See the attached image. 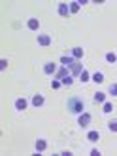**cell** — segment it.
Listing matches in <instances>:
<instances>
[{"mask_svg":"<svg viewBox=\"0 0 117 156\" xmlns=\"http://www.w3.org/2000/svg\"><path fill=\"white\" fill-rule=\"evenodd\" d=\"M66 107H68V111L72 112V114H81L83 108H85L81 97H70V99L66 101Z\"/></svg>","mask_w":117,"mask_h":156,"instance_id":"cell-1","label":"cell"},{"mask_svg":"<svg viewBox=\"0 0 117 156\" xmlns=\"http://www.w3.org/2000/svg\"><path fill=\"white\" fill-rule=\"evenodd\" d=\"M68 71H70V74H72V76H80V74L85 71V69H83V63H80V61L76 59L74 63L68 67Z\"/></svg>","mask_w":117,"mask_h":156,"instance_id":"cell-2","label":"cell"},{"mask_svg":"<svg viewBox=\"0 0 117 156\" xmlns=\"http://www.w3.org/2000/svg\"><path fill=\"white\" fill-rule=\"evenodd\" d=\"M91 120H93V116L89 112H81L80 118H77V124H80V128H87L89 124H91Z\"/></svg>","mask_w":117,"mask_h":156,"instance_id":"cell-3","label":"cell"},{"mask_svg":"<svg viewBox=\"0 0 117 156\" xmlns=\"http://www.w3.org/2000/svg\"><path fill=\"white\" fill-rule=\"evenodd\" d=\"M36 40H38V44H40V46H44V48H47V46L51 44V38L47 36V34H38V38H36Z\"/></svg>","mask_w":117,"mask_h":156,"instance_id":"cell-4","label":"cell"},{"mask_svg":"<svg viewBox=\"0 0 117 156\" xmlns=\"http://www.w3.org/2000/svg\"><path fill=\"white\" fill-rule=\"evenodd\" d=\"M44 103H45V99H44V95H42V93H36V95L32 97V105H34L36 108L44 107Z\"/></svg>","mask_w":117,"mask_h":156,"instance_id":"cell-5","label":"cell"},{"mask_svg":"<svg viewBox=\"0 0 117 156\" xmlns=\"http://www.w3.org/2000/svg\"><path fill=\"white\" fill-rule=\"evenodd\" d=\"M27 107H28V101L25 97H19L17 101H15V108H17V111H25Z\"/></svg>","mask_w":117,"mask_h":156,"instance_id":"cell-6","label":"cell"},{"mask_svg":"<svg viewBox=\"0 0 117 156\" xmlns=\"http://www.w3.org/2000/svg\"><path fill=\"white\" fill-rule=\"evenodd\" d=\"M68 74H70L68 67H64V65H62V67H59V69H57V80H62V78H66Z\"/></svg>","mask_w":117,"mask_h":156,"instance_id":"cell-7","label":"cell"},{"mask_svg":"<svg viewBox=\"0 0 117 156\" xmlns=\"http://www.w3.org/2000/svg\"><path fill=\"white\" fill-rule=\"evenodd\" d=\"M44 73H45V74L57 73V63H51V61H49V63H45V65H44Z\"/></svg>","mask_w":117,"mask_h":156,"instance_id":"cell-8","label":"cell"},{"mask_svg":"<svg viewBox=\"0 0 117 156\" xmlns=\"http://www.w3.org/2000/svg\"><path fill=\"white\" fill-rule=\"evenodd\" d=\"M34 147H36V152H44L47 149V141H45V139H38Z\"/></svg>","mask_w":117,"mask_h":156,"instance_id":"cell-9","label":"cell"},{"mask_svg":"<svg viewBox=\"0 0 117 156\" xmlns=\"http://www.w3.org/2000/svg\"><path fill=\"white\" fill-rule=\"evenodd\" d=\"M57 10H59V15H60V17H66V15L70 13V8H68V4H59V8H57Z\"/></svg>","mask_w":117,"mask_h":156,"instance_id":"cell-10","label":"cell"},{"mask_svg":"<svg viewBox=\"0 0 117 156\" xmlns=\"http://www.w3.org/2000/svg\"><path fill=\"white\" fill-rule=\"evenodd\" d=\"M93 101H95V103H106V93L96 91L95 95H93Z\"/></svg>","mask_w":117,"mask_h":156,"instance_id":"cell-11","label":"cell"},{"mask_svg":"<svg viewBox=\"0 0 117 156\" xmlns=\"http://www.w3.org/2000/svg\"><path fill=\"white\" fill-rule=\"evenodd\" d=\"M27 25H28V29L38 30V29H40V21H38L36 17H32V19H28V23H27Z\"/></svg>","mask_w":117,"mask_h":156,"instance_id":"cell-12","label":"cell"},{"mask_svg":"<svg viewBox=\"0 0 117 156\" xmlns=\"http://www.w3.org/2000/svg\"><path fill=\"white\" fill-rule=\"evenodd\" d=\"M74 61H76L74 57H68V55H62V57H60V65H64V67H70V65H72V63H74Z\"/></svg>","mask_w":117,"mask_h":156,"instance_id":"cell-13","label":"cell"},{"mask_svg":"<svg viewBox=\"0 0 117 156\" xmlns=\"http://www.w3.org/2000/svg\"><path fill=\"white\" fill-rule=\"evenodd\" d=\"M80 80H81V82H83V84H87V82H89V80H93V76H91V74H89V71H83V73H81V74H80Z\"/></svg>","mask_w":117,"mask_h":156,"instance_id":"cell-14","label":"cell"},{"mask_svg":"<svg viewBox=\"0 0 117 156\" xmlns=\"http://www.w3.org/2000/svg\"><path fill=\"white\" fill-rule=\"evenodd\" d=\"M87 139H89V141H93V143H96L98 139H100L98 131H89V133H87Z\"/></svg>","mask_w":117,"mask_h":156,"instance_id":"cell-15","label":"cell"},{"mask_svg":"<svg viewBox=\"0 0 117 156\" xmlns=\"http://www.w3.org/2000/svg\"><path fill=\"white\" fill-rule=\"evenodd\" d=\"M72 55H74V59H81L83 57V48H74Z\"/></svg>","mask_w":117,"mask_h":156,"instance_id":"cell-16","label":"cell"},{"mask_svg":"<svg viewBox=\"0 0 117 156\" xmlns=\"http://www.w3.org/2000/svg\"><path fill=\"white\" fill-rule=\"evenodd\" d=\"M68 8H70V13H77V12H80V4H77V0H76V2H70Z\"/></svg>","mask_w":117,"mask_h":156,"instance_id":"cell-17","label":"cell"},{"mask_svg":"<svg viewBox=\"0 0 117 156\" xmlns=\"http://www.w3.org/2000/svg\"><path fill=\"white\" fill-rule=\"evenodd\" d=\"M106 61H108V63H117V55L113 51H108L106 53Z\"/></svg>","mask_w":117,"mask_h":156,"instance_id":"cell-18","label":"cell"},{"mask_svg":"<svg viewBox=\"0 0 117 156\" xmlns=\"http://www.w3.org/2000/svg\"><path fill=\"white\" fill-rule=\"evenodd\" d=\"M74 78H76V76H72V74H68L66 78H62L60 82H62V86H72V84H74Z\"/></svg>","mask_w":117,"mask_h":156,"instance_id":"cell-19","label":"cell"},{"mask_svg":"<svg viewBox=\"0 0 117 156\" xmlns=\"http://www.w3.org/2000/svg\"><path fill=\"white\" fill-rule=\"evenodd\" d=\"M108 93H110V95H113V97H117V84H110Z\"/></svg>","mask_w":117,"mask_h":156,"instance_id":"cell-20","label":"cell"},{"mask_svg":"<svg viewBox=\"0 0 117 156\" xmlns=\"http://www.w3.org/2000/svg\"><path fill=\"white\" fill-rule=\"evenodd\" d=\"M93 80H95L96 84H102V82H104V74H102V73H96L95 76H93Z\"/></svg>","mask_w":117,"mask_h":156,"instance_id":"cell-21","label":"cell"},{"mask_svg":"<svg viewBox=\"0 0 117 156\" xmlns=\"http://www.w3.org/2000/svg\"><path fill=\"white\" fill-rule=\"evenodd\" d=\"M108 128H110V131H117V118L108 122Z\"/></svg>","mask_w":117,"mask_h":156,"instance_id":"cell-22","label":"cell"},{"mask_svg":"<svg viewBox=\"0 0 117 156\" xmlns=\"http://www.w3.org/2000/svg\"><path fill=\"white\" fill-rule=\"evenodd\" d=\"M102 111H104L106 114H110V112L113 111V105H112V103H108V101H106V103H104V108H102Z\"/></svg>","mask_w":117,"mask_h":156,"instance_id":"cell-23","label":"cell"},{"mask_svg":"<svg viewBox=\"0 0 117 156\" xmlns=\"http://www.w3.org/2000/svg\"><path fill=\"white\" fill-rule=\"evenodd\" d=\"M60 86H62V82H60V80H53V82H51V88H53V90H59Z\"/></svg>","mask_w":117,"mask_h":156,"instance_id":"cell-24","label":"cell"},{"mask_svg":"<svg viewBox=\"0 0 117 156\" xmlns=\"http://www.w3.org/2000/svg\"><path fill=\"white\" fill-rule=\"evenodd\" d=\"M6 67H8V59H2V61H0V69H2V71H4Z\"/></svg>","mask_w":117,"mask_h":156,"instance_id":"cell-25","label":"cell"},{"mask_svg":"<svg viewBox=\"0 0 117 156\" xmlns=\"http://www.w3.org/2000/svg\"><path fill=\"white\" fill-rule=\"evenodd\" d=\"M98 154H100L98 149H93V151H91V156H98Z\"/></svg>","mask_w":117,"mask_h":156,"instance_id":"cell-26","label":"cell"}]
</instances>
